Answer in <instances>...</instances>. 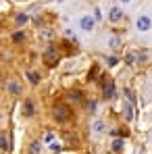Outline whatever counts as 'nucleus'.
Masks as SVG:
<instances>
[{"instance_id":"4","label":"nucleus","mask_w":152,"mask_h":154,"mask_svg":"<svg viewBox=\"0 0 152 154\" xmlns=\"http://www.w3.org/2000/svg\"><path fill=\"white\" fill-rule=\"evenodd\" d=\"M102 96H104L106 100L115 98V85H113V81H104V83H102Z\"/></svg>"},{"instance_id":"14","label":"nucleus","mask_w":152,"mask_h":154,"mask_svg":"<svg viewBox=\"0 0 152 154\" xmlns=\"http://www.w3.org/2000/svg\"><path fill=\"white\" fill-rule=\"evenodd\" d=\"M27 79H29V83H33V85H36V83H40V75H38V73H33V71H29V73H27Z\"/></svg>"},{"instance_id":"26","label":"nucleus","mask_w":152,"mask_h":154,"mask_svg":"<svg viewBox=\"0 0 152 154\" xmlns=\"http://www.w3.org/2000/svg\"><path fill=\"white\" fill-rule=\"evenodd\" d=\"M123 2H129V0H123Z\"/></svg>"},{"instance_id":"20","label":"nucleus","mask_w":152,"mask_h":154,"mask_svg":"<svg viewBox=\"0 0 152 154\" xmlns=\"http://www.w3.org/2000/svg\"><path fill=\"white\" fill-rule=\"evenodd\" d=\"M106 63H108V67H115V65L119 63V58H117V56H108V58H106Z\"/></svg>"},{"instance_id":"3","label":"nucleus","mask_w":152,"mask_h":154,"mask_svg":"<svg viewBox=\"0 0 152 154\" xmlns=\"http://www.w3.org/2000/svg\"><path fill=\"white\" fill-rule=\"evenodd\" d=\"M94 25H96V21H94V17H92V15L81 17V21H79V27H81L83 31H94Z\"/></svg>"},{"instance_id":"17","label":"nucleus","mask_w":152,"mask_h":154,"mask_svg":"<svg viewBox=\"0 0 152 154\" xmlns=\"http://www.w3.org/2000/svg\"><path fill=\"white\" fill-rule=\"evenodd\" d=\"M94 133H104V123L102 121H96L94 123Z\"/></svg>"},{"instance_id":"8","label":"nucleus","mask_w":152,"mask_h":154,"mask_svg":"<svg viewBox=\"0 0 152 154\" xmlns=\"http://www.w3.org/2000/svg\"><path fill=\"white\" fill-rule=\"evenodd\" d=\"M123 148H125V142H123L121 137H119V140H115V142L110 144V150H113V152H115V154L123 152Z\"/></svg>"},{"instance_id":"25","label":"nucleus","mask_w":152,"mask_h":154,"mask_svg":"<svg viewBox=\"0 0 152 154\" xmlns=\"http://www.w3.org/2000/svg\"><path fill=\"white\" fill-rule=\"evenodd\" d=\"M44 140H46L48 144H50V142H54V133H46V137H44Z\"/></svg>"},{"instance_id":"9","label":"nucleus","mask_w":152,"mask_h":154,"mask_svg":"<svg viewBox=\"0 0 152 154\" xmlns=\"http://www.w3.org/2000/svg\"><path fill=\"white\" fill-rule=\"evenodd\" d=\"M123 115H125L127 121H133V106H131V102H127L123 106Z\"/></svg>"},{"instance_id":"7","label":"nucleus","mask_w":152,"mask_h":154,"mask_svg":"<svg viewBox=\"0 0 152 154\" xmlns=\"http://www.w3.org/2000/svg\"><path fill=\"white\" fill-rule=\"evenodd\" d=\"M0 150H2V152H8V150H11V140H8V133H0Z\"/></svg>"},{"instance_id":"11","label":"nucleus","mask_w":152,"mask_h":154,"mask_svg":"<svg viewBox=\"0 0 152 154\" xmlns=\"http://www.w3.org/2000/svg\"><path fill=\"white\" fill-rule=\"evenodd\" d=\"M23 115L25 117H31L33 115V102L31 100H25V104H23Z\"/></svg>"},{"instance_id":"24","label":"nucleus","mask_w":152,"mask_h":154,"mask_svg":"<svg viewBox=\"0 0 152 154\" xmlns=\"http://www.w3.org/2000/svg\"><path fill=\"white\" fill-rule=\"evenodd\" d=\"M125 94H127V100H129V102H133V100H135V96H133V92H131V90H125Z\"/></svg>"},{"instance_id":"12","label":"nucleus","mask_w":152,"mask_h":154,"mask_svg":"<svg viewBox=\"0 0 152 154\" xmlns=\"http://www.w3.org/2000/svg\"><path fill=\"white\" fill-rule=\"evenodd\" d=\"M69 98H71L73 102H81V100H83V94H81L79 90H73V92L69 94Z\"/></svg>"},{"instance_id":"6","label":"nucleus","mask_w":152,"mask_h":154,"mask_svg":"<svg viewBox=\"0 0 152 154\" xmlns=\"http://www.w3.org/2000/svg\"><path fill=\"white\" fill-rule=\"evenodd\" d=\"M56 60H58V54H56V48H48L46 50V63L48 65H56Z\"/></svg>"},{"instance_id":"1","label":"nucleus","mask_w":152,"mask_h":154,"mask_svg":"<svg viewBox=\"0 0 152 154\" xmlns=\"http://www.w3.org/2000/svg\"><path fill=\"white\" fill-rule=\"evenodd\" d=\"M52 115H54V119H56V121H60V123L71 119V110H69V106H65V104H58V106H54Z\"/></svg>"},{"instance_id":"10","label":"nucleus","mask_w":152,"mask_h":154,"mask_svg":"<svg viewBox=\"0 0 152 154\" xmlns=\"http://www.w3.org/2000/svg\"><path fill=\"white\" fill-rule=\"evenodd\" d=\"M140 60V52H129L125 56V63L127 65H133V63H138Z\"/></svg>"},{"instance_id":"23","label":"nucleus","mask_w":152,"mask_h":154,"mask_svg":"<svg viewBox=\"0 0 152 154\" xmlns=\"http://www.w3.org/2000/svg\"><path fill=\"white\" fill-rule=\"evenodd\" d=\"M50 150H52V152H58V150H60V144H56V142H50Z\"/></svg>"},{"instance_id":"21","label":"nucleus","mask_w":152,"mask_h":154,"mask_svg":"<svg viewBox=\"0 0 152 154\" xmlns=\"http://www.w3.org/2000/svg\"><path fill=\"white\" fill-rule=\"evenodd\" d=\"M102 19V11L100 8H94V21H100Z\"/></svg>"},{"instance_id":"15","label":"nucleus","mask_w":152,"mask_h":154,"mask_svg":"<svg viewBox=\"0 0 152 154\" xmlns=\"http://www.w3.org/2000/svg\"><path fill=\"white\" fill-rule=\"evenodd\" d=\"M40 150H42L40 142H31V146H29V152H31V154H40Z\"/></svg>"},{"instance_id":"2","label":"nucleus","mask_w":152,"mask_h":154,"mask_svg":"<svg viewBox=\"0 0 152 154\" xmlns=\"http://www.w3.org/2000/svg\"><path fill=\"white\" fill-rule=\"evenodd\" d=\"M135 27H138V31H148L152 27V19L148 15H140L138 21H135Z\"/></svg>"},{"instance_id":"16","label":"nucleus","mask_w":152,"mask_h":154,"mask_svg":"<svg viewBox=\"0 0 152 154\" xmlns=\"http://www.w3.org/2000/svg\"><path fill=\"white\" fill-rule=\"evenodd\" d=\"M108 44H110V48H119V46H121V40H119L117 35H113V38L108 40Z\"/></svg>"},{"instance_id":"5","label":"nucleus","mask_w":152,"mask_h":154,"mask_svg":"<svg viewBox=\"0 0 152 154\" xmlns=\"http://www.w3.org/2000/svg\"><path fill=\"white\" fill-rule=\"evenodd\" d=\"M121 19H123V11H121L119 6H113L110 13H108V21H110V23H119Z\"/></svg>"},{"instance_id":"27","label":"nucleus","mask_w":152,"mask_h":154,"mask_svg":"<svg viewBox=\"0 0 152 154\" xmlns=\"http://www.w3.org/2000/svg\"><path fill=\"white\" fill-rule=\"evenodd\" d=\"M58 2H63V0H58Z\"/></svg>"},{"instance_id":"19","label":"nucleus","mask_w":152,"mask_h":154,"mask_svg":"<svg viewBox=\"0 0 152 154\" xmlns=\"http://www.w3.org/2000/svg\"><path fill=\"white\" fill-rule=\"evenodd\" d=\"M27 19H29V17H27L25 13H21V15H17V25H23V23H27Z\"/></svg>"},{"instance_id":"22","label":"nucleus","mask_w":152,"mask_h":154,"mask_svg":"<svg viewBox=\"0 0 152 154\" xmlns=\"http://www.w3.org/2000/svg\"><path fill=\"white\" fill-rule=\"evenodd\" d=\"M88 110H90V112H96V100H90V102H88Z\"/></svg>"},{"instance_id":"13","label":"nucleus","mask_w":152,"mask_h":154,"mask_svg":"<svg viewBox=\"0 0 152 154\" xmlns=\"http://www.w3.org/2000/svg\"><path fill=\"white\" fill-rule=\"evenodd\" d=\"M8 90H11V94H21V83L11 81V83H8Z\"/></svg>"},{"instance_id":"18","label":"nucleus","mask_w":152,"mask_h":154,"mask_svg":"<svg viewBox=\"0 0 152 154\" xmlns=\"http://www.w3.org/2000/svg\"><path fill=\"white\" fill-rule=\"evenodd\" d=\"M23 40H25V33H23V31L13 33V42H23Z\"/></svg>"}]
</instances>
